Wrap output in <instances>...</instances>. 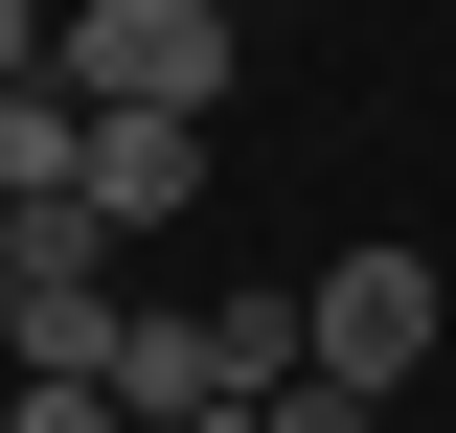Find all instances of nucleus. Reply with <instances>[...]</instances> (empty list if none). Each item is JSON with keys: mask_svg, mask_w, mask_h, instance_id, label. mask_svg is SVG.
I'll use <instances>...</instances> for the list:
<instances>
[{"mask_svg": "<svg viewBox=\"0 0 456 433\" xmlns=\"http://www.w3.org/2000/svg\"><path fill=\"white\" fill-rule=\"evenodd\" d=\"M23 69H46V0H0V92H23Z\"/></svg>", "mask_w": 456, "mask_h": 433, "instance_id": "7", "label": "nucleus"}, {"mask_svg": "<svg viewBox=\"0 0 456 433\" xmlns=\"http://www.w3.org/2000/svg\"><path fill=\"white\" fill-rule=\"evenodd\" d=\"M0 433H137V411H114L92 365H0Z\"/></svg>", "mask_w": 456, "mask_h": 433, "instance_id": "5", "label": "nucleus"}, {"mask_svg": "<svg viewBox=\"0 0 456 433\" xmlns=\"http://www.w3.org/2000/svg\"><path fill=\"white\" fill-rule=\"evenodd\" d=\"M228 433H365V388H342V365H274V388H251Z\"/></svg>", "mask_w": 456, "mask_h": 433, "instance_id": "6", "label": "nucleus"}, {"mask_svg": "<svg viewBox=\"0 0 456 433\" xmlns=\"http://www.w3.org/2000/svg\"><path fill=\"white\" fill-rule=\"evenodd\" d=\"M69 183H92V206H114V251H137V228H183V206H206V114H92V160H69Z\"/></svg>", "mask_w": 456, "mask_h": 433, "instance_id": "3", "label": "nucleus"}, {"mask_svg": "<svg viewBox=\"0 0 456 433\" xmlns=\"http://www.w3.org/2000/svg\"><path fill=\"white\" fill-rule=\"evenodd\" d=\"M0 365H23V297H0Z\"/></svg>", "mask_w": 456, "mask_h": 433, "instance_id": "8", "label": "nucleus"}, {"mask_svg": "<svg viewBox=\"0 0 456 433\" xmlns=\"http://www.w3.org/2000/svg\"><path fill=\"white\" fill-rule=\"evenodd\" d=\"M434 320H456V297H434V251H342L320 297H297V365H342L365 411H388V388L434 365Z\"/></svg>", "mask_w": 456, "mask_h": 433, "instance_id": "2", "label": "nucleus"}, {"mask_svg": "<svg viewBox=\"0 0 456 433\" xmlns=\"http://www.w3.org/2000/svg\"><path fill=\"white\" fill-rule=\"evenodd\" d=\"M46 23H69V0H46Z\"/></svg>", "mask_w": 456, "mask_h": 433, "instance_id": "9", "label": "nucleus"}, {"mask_svg": "<svg viewBox=\"0 0 456 433\" xmlns=\"http://www.w3.org/2000/svg\"><path fill=\"white\" fill-rule=\"evenodd\" d=\"M46 69H69V114H206L228 92V0H69Z\"/></svg>", "mask_w": 456, "mask_h": 433, "instance_id": "1", "label": "nucleus"}, {"mask_svg": "<svg viewBox=\"0 0 456 433\" xmlns=\"http://www.w3.org/2000/svg\"><path fill=\"white\" fill-rule=\"evenodd\" d=\"M69 160H92V114H69V69H23V92H0V206H46Z\"/></svg>", "mask_w": 456, "mask_h": 433, "instance_id": "4", "label": "nucleus"}]
</instances>
